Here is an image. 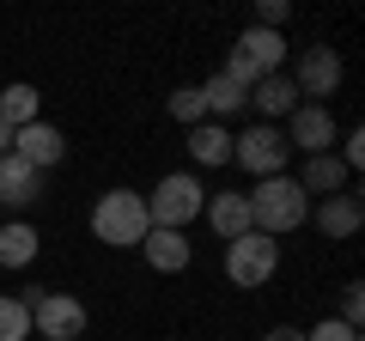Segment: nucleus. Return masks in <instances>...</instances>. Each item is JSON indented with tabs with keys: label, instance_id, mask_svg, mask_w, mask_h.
I'll use <instances>...</instances> for the list:
<instances>
[{
	"label": "nucleus",
	"instance_id": "10",
	"mask_svg": "<svg viewBox=\"0 0 365 341\" xmlns=\"http://www.w3.org/2000/svg\"><path fill=\"white\" fill-rule=\"evenodd\" d=\"M13 158H25L31 170H49V165H61L67 158V134L55 128V122H31V128H13Z\"/></svg>",
	"mask_w": 365,
	"mask_h": 341
},
{
	"label": "nucleus",
	"instance_id": "9",
	"mask_svg": "<svg viewBox=\"0 0 365 341\" xmlns=\"http://www.w3.org/2000/svg\"><path fill=\"white\" fill-rule=\"evenodd\" d=\"M341 55L329 49V43H317V49H304L299 55V73H292V86H299V98L304 104H329L335 98V86H341Z\"/></svg>",
	"mask_w": 365,
	"mask_h": 341
},
{
	"label": "nucleus",
	"instance_id": "20",
	"mask_svg": "<svg viewBox=\"0 0 365 341\" xmlns=\"http://www.w3.org/2000/svg\"><path fill=\"white\" fill-rule=\"evenodd\" d=\"M201 104H207V122H220V116H237V110H250V92H244V86H232L225 73H213L207 86H201Z\"/></svg>",
	"mask_w": 365,
	"mask_h": 341
},
{
	"label": "nucleus",
	"instance_id": "6",
	"mask_svg": "<svg viewBox=\"0 0 365 341\" xmlns=\"http://www.w3.org/2000/svg\"><path fill=\"white\" fill-rule=\"evenodd\" d=\"M287 153H292V146H287V134L274 128V122H256V128H244L232 141V158L256 177V183H262V177H280V170H287Z\"/></svg>",
	"mask_w": 365,
	"mask_h": 341
},
{
	"label": "nucleus",
	"instance_id": "13",
	"mask_svg": "<svg viewBox=\"0 0 365 341\" xmlns=\"http://www.w3.org/2000/svg\"><path fill=\"white\" fill-rule=\"evenodd\" d=\"M311 220H317V232H323V238H353V232L365 225V201L347 189V195L317 201V208H311Z\"/></svg>",
	"mask_w": 365,
	"mask_h": 341
},
{
	"label": "nucleus",
	"instance_id": "27",
	"mask_svg": "<svg viewBox=\"0 0 365 341\" xmlns=\"http://www.w3.org/2000/svg\"><path fill=\"white\" fill-rule=\"evenodd\" d=\"M0 153H13V128L6 122H0Z\"/></svg>",
	"mask_w": 365,
	"mask_h": 341
},
{
	"label": "nucleus",
	"instance_id": "24",
	"mask_svg": "<svg viewBox=\"0 0 365 341\" xmlns=\"http://www.w3.org/2000/svg\"><path fill=\"white\" fill-rule=\"evenodd\" d=\"M359 280H347V287H341V323H347V329H359V311H365V299H359Z\"/></svg>",
	"mask_w": 365,
	"mask_h": 341
},
{
	"label": "nucleus",
	"instance_id": "25",
	"mask_svg": "<svg viewBox=\"0 0 365 341\" xmlns=\"http://www.w3.org/2000/svg\"><path fill=\"white\" fill-rule=\"evenodd\" d=\"M335 158H341L347 170H359V165H365V134H359V128H353V134H341V153H335Z\"/></svg>",
	"mask_w": 365,
	"mask_h": 341
},
{
	"label": "nucleus",
	"instance_id": "3",
	"mask_svg": "<svg viewBox=\"0 0 365 341\" xmlns=\"http://www.w3.org/2000/svg\"><path fill=\"white\" fill-rule=\"evenodd\" d=\"M280 55H287V31H262V25H250V31H237V43H232V55H225V67L220 73L232 79V86H256V79H268V73H280Z\"/></svg>",
	"mask_w": 365,
	"mask_h": 341
},
{
	"label": "nucleus",
	"instance_id": "1",
	"mask_svg": "<svg viewBox=\"0 0 365 341\" xmlns=\"http://www.w3.org/2000/svg\"><path fill=\"white\" fill-rule=\"evenodd\" d=\"M250 232H262V238H287V232H299L304 220H311V195L299 189V177H262L256 189H250Z\"/></svg>",
	"mask_w": 365,
	"mask_h": 341
},
{
	"label": "nucleus",
	"instance_id": "11",
	"mask_svg": "<svg viewBox=\"0 0 365 341\" xmlns=\"http://www.w3.org/2000/svg\"><path fill=\"white\" fill-rule=\"evenodd\" d=\"M304 98H299V86H292V73H268V79H256L250 86V110H262V122H274L280 128V116H292Z\"/></svg>",
	"mask_w": 365,
	"mask_h": 341
},
{
	"label": "nucleus",
	"instance_id": "22",
	"mask_svg": "<svg viewBox=\"0 0 365 341\" xmlns=\"http://www.w3.org/2000/svg\"><path fill=\"white\" fill-rule=\"evenodd\" d=\"M0 341H31V305L0 292Z\"/></svg>",
	"mask_w": 365,
	"mask_h": 341
},
{
	"label": "nucleus",
	"instance_id": "19",
	"mask_svg": "<svg viewBox=\"0 0 365 341\" xmlns=\"http://www.w3.org/2000/svg\"><path fill=\"white\" fill-rule=\"evenodd\" d=\"M37 86H31V79H13V86H6V92H0V122H6V128H31V122H37Z\"/></svg>",
	"mask_w": 365,
	"mask_h": 341
},
{
	"label": "nucleus",
	"instance_id": "17",
	"mask_svg": "<svg viewBox=\"0 0 365 341\" xmlns=\"http://www.w3.org/2000/svg\"><path fill=\"white\" fill-rule=\"evenodd\" d=\"M201 213H207V225L225 238V244L250 232V201H244V195H232V189H225V195H207V208H201Z\"/></svg>",
	"mask_w": 365,
	"mask_h": 341
},
{
	"label": "nucleus",
	"instance_id": "4",
	"mask_svg": "<svg viewBox=\"0 0 365 341\" xmlns=\"http://www.w3.org/2000/svg\"><path fill=\"white\" fill-rule=\"evenodd\" d=\"M201 208H207V189L195 177H182V170L158 177V189L146 195V220L158 232H189V220H201Z\"/></svg>",
	"mask_w": 365,
	"mask_h": 341
},
{
	"label": "nucleus",
	"instance_id": "23",
	"mask_svg": "<svg viewBox=\"0 0 365 341\" xmlns=\"http://www.w3.org/2000/svg\"><path fill=\"white\" fill-rule=\"evenodd\" d=\"M304 341H359V329H347L341 317H323L317 329H304Z\"/></svg>",
	"mask_w": 365,
	"mask_h": 341
},
{
	"label": "nucleus",
	"instance_id": "12",
	"mask_svg": "<svg viewBox=\"0 0 365 341\" xmlns=\"http://www.w3.org/2000/svg\"><path fill=\"white\" fill-rule=\"evenodd\" d=\"M43 195V170H31L25 158H13V153H0V208H31V201Z\"/></svg>",
	"mask_w": 365,
	"mask_h": 341
},
{
	"label": "nucleus",
	"instance_id": "8",
	"mask_svg": "<svg viewBox=\"0 0 365 341\" xmlns=\"http://www.w3.org/2000/svg\"><path fill=\"white\" fill-rule=\"evenodd\" d=\"M335 141H341V122H335V110H329V104H299L287 116V146H299L304 158L329 153Z\"/></svg>",
	"mask_w": 365,
	"mask_h": 341
},
{
	"label": "nucleus",
	"instance_id": "14",
	"mask_svg": "<svg viewBox=\"0 0 365 341\" xmlns=\"http://www.w3.org/2000/svg\"><path fill=\"white\" fill-rule=\"evenodd\" d=\"M140 250H146V263H153L158 275H182V268L195 263V250H189V232H158V225H153Z\"/></svg>",
	"mask_w": 365,
	"mask_h": 341
},
{
	"label": "nucleus",
	"instance_id": "15",
	"mask_svg": "<svg viewBox=\"0 0 365 341\" xmlns=\"http://www.w3.org/2000/svg\"><path fill=\"white\" fill-rule=\"evenodd\" d=\"M347 177H353V170L347 165H341V158L335 153H317V158H304V177H299V189H304V195H347Z\"/></svg>",
	"mask_w": 365,
	"mask_h": 341
},
{
	"label": "nucleus",
	"instance_id": "16",
	"mask_svg": "<svg viewBox=\"0 0 365 341\" xmlns=\"http://www.w3.org/2000/svg\"><path fill=\"white\" fill-rule=\"evenodd\" d=\"M37 244L43 238H37L31 220H6L0 225V268H31L37 263Z\"/></svg>",
	"mask_w": 365,
	"mask_h": 341
},
{
	"label": "nucleus",
	"instance_id": "7",
	"mask_svg": "<svg viewBox=\"0 0 365 341\" xmlns=\"http://www.w3.org/2000/svg\"><path fill=\"white\" fill-rule=\"evenodd\" d=\"M31 305V329H37L43 341H79L86 335V305L73 299V292H37Z\"/></svg>",
	"mask_w": 365,
	"mask_h": 341
},
{
	"label": "nucleus",
	"instance_id": "21",
	"mask_svg": "<svg viewBox=\"0 0 365 341\" xmlns=\"http://www.w3.org/2000/svg\"><path fill=\"white\" fill-rule=\"evenodd\" d=\"M170 122H182V128H195V122H207V104H201V86H177V92L165 98Z\"/></svg>",
	"mask_w": 365,
	"mask_h": 341
},
{
	"label": "nucleus",
	"instance_id": "5",
	"mask_svg": "<svg viewBox=\"0 0 365 341\" xmlns=\"http://www.w3.org/2000/svg\"><path fill=\"white\" fill-rule=\"evenodd\" d=\"M274 268H280V238L244 232V238L225 244V275H232V287H268Z\"/></svg>",
	"mask_w": 365,
	"mask_h": 341
},
{
	"label": "nucleus",
	"instance_id": "26",
	"mask_svg": "<svg viewBox=\"0 0 365 341\" xmlns=\"http://www.w3.org/2000/svg\"><path fill=\"white\" fill-rule=\"evenodd\" d=\"M262 341H304V329H292V323H280V329H268Z\"/></svg>",
	"mask_w": 365,
	"mask_h": 341
},
{
	"label": "nucleus",
	"instance_id": "2",
	"mask_svg": "<svg viewBox=\"0 0 365 341\" xmlns=\"http://www.w3.org/2000/svg\"><path fill=\"white\" fill-rule=\"evenodd\" d=\"M91 232H98V244H110V250L146 244V232H153V220H146V195H134V189H104L98 208H91Z\"/></svg>",
	"mask_w": 365,
	"mask_h": 341
},
{
	"label": "nucleus",
	"instance_id": "18",
	"mask_svg": "<svg viewBox=\"0 0 365 341\" xmlns=\"http://www.w3.org/2000/svg\"><path fill=\"white\" fill-rule=\"evenodd\" d=\"M189 158L195 165H232V128L225 122H195L189 128Z\"/></svg>",
	"mask_w": 365,
	"mask_h": 341
}]
</instances>
